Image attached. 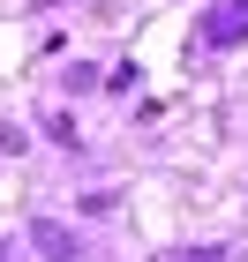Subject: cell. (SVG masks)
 <instances>
[{
	"label": "cell",
	"instance_id": "obj_1",
	"mask_svg": "<svg viewBox=\"0 0 248 262\" xmlns=\"http://www.w3.org/2000/svg\"><path fill=\"white\" fill-rule=\"evenodd\" d=\"M38 247H45L53 262H68V232H61V225H38Z\"/></svg>",
	"mask_w": 248,
	"mask_h": 262
}]
</instances>
